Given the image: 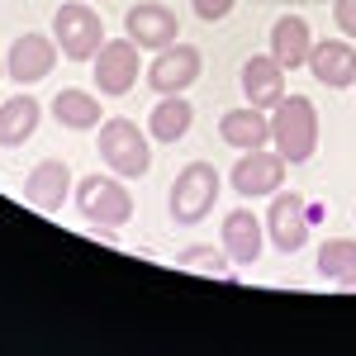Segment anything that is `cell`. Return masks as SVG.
<instances>
[{
	"mask_svg": "<svg viewBox=\"0 0 356 356\" xmlns=\"http://www.w3.org/2000/svg\"><path fill=\"white\" fill-rule=\"evenodd\" d=\"M76 214H81L90 228H124V223L138 214L134 191L124 186V176H105V171H90L76 181Z\"/></svg>",
	"mask_w": 356,
	"mask_h": 356,
	"instance_id": "6da1fadb",
	"label": "cell"
},
{
	"mask_svg": "<svg viewBox=\"0 0 356 356\" xmlns=\"http://www.w3.org/2000/svg\"><path fill=\"white\" fill-rule=\"evenodd\" d=\"M271 143L290 166L318 152V110L309 95H285L271 110Z\"/></svg>",
	"mask_w": 356,
	"mask_h": 356,
	"instance_id": "7a4b0ae2",
	"label": "cell"
},
{
	"mask_svg": "<svg viewBox=\"0 0 356 356\" xmlns=\"http://www.w3.org/2000/svg\"><path fill=\"white\" fill-rule=\"evenodd\" d=\"M95 147H100L105 166L124 181L147 176V166H152V134H143L134 119H105L95 129Z\"/></svg>",
	"mask_w": 356,
	"mask_h": 356,
	"instance_id": "3957f363",
	"label": "cell"
},
{
	"mask_svg": "<svg viewBox=\"0 0 356 356\" xmlns=\"http://www.w3.org/2000/svg\"><path fill=\"white\" fill-rule=\"evenodd\" d=\"M53 38H57V48H62V57L90 62L105 48V24H100V15L86 0H62L53 10Z\"/></svg>",
	"mask_w": 356,
	"mask_h": 356,
	"instance_id": "277c9868",
	"label": "cell"
},
{
	"mask_svg": "<svg viewBox=\"0 0 356 356\" xmlns=\"http://www.w3.org/2000/svg\"><path fill=\"white\" fill-rule=\"evenodd\" d=\"M219 171L209 162H191L181 166V176L171 181V195H166V209H171V219L176 223H200L209 209H214V200H219Z\"/></svg>",
	"mask_w": 356,
	"mask_h": 356,
	"instance_id": "5b68a950",
	"label": "cell"
},
{
	"mask_svg": "<svg viewBox=\"0 0 356 356\" xmlns=\"http://www.w3.org/2000/svg\"><path fill=\"white\" fill-rule=\"evenodd\" d=\"M143 48H138L134 38L124 33V38H105V48L90 57V72H95V90L100 95H110V100H119V95H129L138 86V76H143Z\"/></svg>",
	"mask_w": 356,
	"mask_h": 356,
	"instance_id": "8992f818",
	"label": "cell"
},
{
	"mask_svg": "<svg viewBox=\"0 0 356 356\" xmlns=\"http://www.w3.org/2000/svg\"><path fill=\"white\" fill-rule=\"evenodd\" d=\"M261 223H266V238H271L275 252H304L309 228H314V219H309V200H304L300 191H275L271 209L261 214Z\"/></svg>",
	"mask_w": 356,
	"mask_h": 356,
	"instance_id": "52a82bcc",
	"label": "cell"
},
{
	"mask_svg": "<svg viewBox=\"0 0 356 356\" xmlns=\"http://www.w3.org/2000/svg\"><path fill=\"white\" fill-rule=\"evenodd\" d=\"M285 157L280 152H266V147H247L238 152V162L228 171V186L243 195V200H271L280 191V181H285Z\"/></svg>",
	"mask_w": 356,
	"mask_h": 356,
	"instance_id": "ba28073f",
	"label": "cell"
},
{
	"mask_svg": "<svg viewBox=\"0 0 356 356\" xmlns=\"http://www.w3.org/2000/svg\"><path fill=\"white\" fill-rule=\"evenodd\" d=\"M200 72H204V57H200V48L195 43H171V48H162V53L147 62V86L157 90V95H181V90H191L195 81H200Z\"/></svg>",
	"mask_w": 356,
	"mask_h": 356,
	"instance_id": "9c48e42d",
	"label": "cell"
},
{
	"mask_svg": "<svg viewBox=\"0 0 356 356\" xmlns=\"http://www.w3.org/2000/svg\"><path fill=\"white\" fill-rule=\"evenodd\" d=\"M57 53H62L57 38L29 29V33H19V38L10 43V53H5V76H15L19 86H38L57 67Z\"/></svg>",
	"mask_w": 356,
	"mask_h": 356,
	"instance_id": "30bf717a",
	"label": "cell"
},
{
	"mask_svg": "<svg viewBox=\"0 0 356 356\" xmlns=\"http://www.w3.org/2000/svg\"><path fill=\"white\" fill-rule=\"evenodd\" d=\"M72 191H76V176H72V166L62 157H48L24 176V204L38 209V214H57Z\"/></svg>",
	"mask_w": 356,
	"mask_h": 356,
	"instance_id": "8fae6325",
	"label": "cell"
},
{
	"mask_svg": "<svg viewBox=\"0 0 356 356\" xmlns=\"http://www.w3.org/2000/svg\"><path fill=\"white\" fill-rule=\"evenodd\" d=\"M124 29H129V38H134L138 48L162 53V48H171V43H176L181 19H176V10H171V5H162V0H138L134 10L124 15Z\"/></svg>",
	"mask_w": 356,
	"mask_h": 356,
	"instance_id": "7c38bea8",
	"label": "cell"
},
{
	"mask_svg": "<svg viewBox=\"0 0 356 356\" xmlns=\"http://www.w3.org/2000/svg\"><path fill=\"white\" fill-rule=\"evenodd\" d=\"M304 67L328 86V90H347V86H356V48H352V38H318V43L309 48V62H304Z\"/></svg>",
	"mask_w": 356,
	"mask_h": 356,
	"instance_id": "4fadbf2b",
	"label": "cell"
},
{
	"mask_svg": "<svg viewBox=\"0 0 356 356\" xmlns=\"http://www.w3.org/2000/svg\"><path fill=\"white\" fill-rule=\"evenodd\" d=\"M261 247H266V223L257 219L252 209L238 204L233 214H223V252H228L233 266H252L261 257Z\"/></svg>",
	"mask_w": 356,
	"mask_h": 356,
	"instance_id": "5bb4252c",
	"label": "cell"
},
{
	"mask_svg": "<svg viewBox=\"0 0 356 356\" xmlns=\"http://www.w3.org/2000/svg\"><path fill=\"white\" fill-rule=\"evenodd\" d=\"M243 95L257 110H275L285 100V67L271 53H257L243 62Z\"/></svg>",
	"mask_w": 356,
	"mask_h": 356,
	"instance_id": "9a60e30c",
	"label": "cell"
},
{
	"mask_svg": "<svg viewBox=\"0 0 356 356\" xmlns=\"http://www.w3.org/2000/svg\"><path fill=\"white\" fill-rule=\"evenodd\" d=\"M53 119L62 129H72V134H90V129L105 124V105L90 90H81V86H67V90L53 95Z\"/></svg>",
	"mask_w": 356,
	"mask_h": 356,
	"instance_id": "2e32d148",
	"label": "cell"
},
{
	"mask_svg": "<svg viewBox=\"0 0 356 356\" xmlns=\"http://www.w3.org/2000/svg\"><path fill=\"white\" fill-rule=\"evenodd\" d=\"M309 48H314V29H309V19H300V15H280V19L271 24V57L285 67V72L304 67V62H309Z\"/></svg>",
	"mask_w": 356,
	"mask_h": 356,
	"instance_id": "e0dca14e",
	"label": "cell"
},
{
	"mask_svg": "<svg viewBox=\"0 0 356 356\" xmlns=\"http://www.w3.org/2000/svg\"><path fill=\"white\" fill-rule=\"evenodd\" d=\"M219 138L228 143V147H238V152L261 147V143H271V119H266V110H257V105L228 110L219 119Z\"/></svg>",
	"mask_w": 356,
	"mask_h": 356,
	"instance_id": "ac0fdd59",
	"label": "cell"
},
{
	"mask_svg": "<svg viewBox=\"0 0 356 356\" xmlns=\"http://www.w3.org/2000/svg\"><path fill=\"white\" fill-rule=\"evenodd\" d=\"M195 124V105L186 95H157V105L147 114V134L152 143H181Z\"/></svg>",
	"mask_w": 356,
	"mask_h": 356,
	"instance_id": "d6986e66",
	"label": "cell"
},
{
	"mask_svg": "<svg viewBox=\"0 0 356 356\" xmlns=\"http://www.w3.org/2000/svg\"><path fill=\"white\" fill-rule=\"evenodd\" d=\"M38 119H43V105L33 95H10L0 105V147H24L38 134Z\"/></svg>",
	"mask_w": 356,
	"mask_h": 356,
	"instance_id": "ffe728a7",
	"label": "cell"
},
{
	"mask_svg": "<svg viewBox=\"0 0 356 356\" xmlns=\"http://www.w3.org/2000/svg\"><path fill=\"white\" fill-rule=\"evenodd\" d=\"M314 266H318V280L342 285L347 275H356V238H328V243H318Z\"/></svg>",
	"mask_w": 356,
	"mask_h": 356,
	"instance_id": "44dd1931",
	"label": "cell"
},
{
	"mask_svg": "<svg viewBox=\"0 0 356 356\" xmlns=\"http://www.w3.org/2000/svg\"><path fill=\"white\" fill-rule=\"evenodd\" d=\"M223 257H228V252H214L209 243H191V247H181L176 266H181V271H200V275L228 280V275H233V261H223Z\"/></svg>",
	"mask_w": 356,
	"mask_h": 356,
	"instance_id": "7402d4cb",
	"label": "cell"
},
{
	"mask_svg": "<svg viewBox=\"0 0 356 356\" xmlns=\"http://www.w3.org/2000/svg\"><path fill=\"white\" fill-rule=\"evenodd\" d=\"M233 5H238V0H191V10L204 19V24H219V19H228V15H233Z\"/></svg>",
	"mask_w": 356,
	"mask_h": 356,
	"instance_id": "603a6c76",
	"label": "cell"
},
{
	"mask_svg": "<svg viewBox=\"0 0 356 356\" xmlns=\"http://www.w3.org/2000/svg\"><path fill=\"white\" fill-rule=\"evenodd\" d=\"M332 24L342 29V38H356V0H332Z\"/></svg>",
	"mask_w": 356,
	"mask_h": 356,
	"instance_id": "cb8c5ba5",
	"label": "cell"
},
{
	"mask_svg": "<svg viewBox=\"0 0 356 356\" xmlns=\"http://www.w3.org/2000/svg\"><path fill=\"white\" fill-rule=\"evenodd\" d=\"M342 290H356V275H347V280H342Z\"/></svg>",
	"mask_w": 356,
	"mask_h": 356,
	"instance_id": "d4e9b609",
	"label": "cell"
},
{
	"mask_svg": "<svg viewBox=\"0 0 356 356\" xmlns=\"http://www.w3.org/2000/svg\"><path fill=\"white\" fill-rule=\"evenodd\" d=\"M0 76H5V57H0Z\"/></svg>",
	"mask_w": 356,
	"mask_h": 356,
	"instance_id": "484cf974",
	"label": "cell"
}]
</instances>
